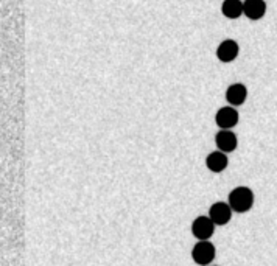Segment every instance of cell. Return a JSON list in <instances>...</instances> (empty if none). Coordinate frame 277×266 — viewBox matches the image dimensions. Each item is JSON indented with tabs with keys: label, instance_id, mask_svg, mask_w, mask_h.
<instances>
[{
	"label": "cell",
	"instance_id": "cell-10",
	"mask_svg": "<svg viewBox=\"0 0 277 266\" xmlns=\"http://www.w3.org/2000/svg\"><path fill=\"white\" fill-rule=\"evenodd\" d=\"M246 96H248V90L243 84L240 83H235V84H231L227 90H226V100L231 106H240L246 101Z\"/></svg>",
	"mask_w": 277,
	"mask_h": 266
},
{
	"label": "cell",
	"instance_id": "cell-3",
	"mask_svg": "<svg viewBox=\"0 0 277 266\" xmlns=\"http://www.w3.org/2000/svg\"><path fill=\"white\" fill-rule=\"evenodd\" d=\"M191 233L198 241L209 240L215 232V224L209 216H196L191 222Z\"/></svg>",
	"mask_w": 277,
	"mask_h": 266
},
{
	"label": "cell",
	"instance_id": "cell-11",
	"mask_svg": "<svg viewBox=\"0 0 277 266\" xmlns=\"http://www.w3.org/2000/svg\"><path fill=\"white\" fill-rule=\"evenodd\" d=\"M221 11L227 19H237L243 14V2L241 0H224L221 5Z\"/></svg>",
	"mask_w": 277,
	"mask_h": 266
},
{
	"label": "cell",
	"instance_id": "cell-6",
	"mask_svg": "<svg viewBox=\"0 0 277 266\" xmlns=\"http://www.w3.org/2000/svg\"><path fill=\"white\" fill-rule=\"evenodd\" d=\"M215 143H217L220 151H223L226 154L232 153L237 148V135L232 133L231 129H221L215 135Z\"/></svg>",
	"mask_w": 277,
	"mask_h": 266
},
{
	"label": "cell",
	"instance_id": "cell-2",
	"mask_svg": "<svg viewBox=\"0 0 277 266\" xmlns=\"http://www.w3.org/2000/svg\"><path fill=\"white\" fill-rule=\"evenodd\" d=\"M217 255V249L215 246L209 241V240H202V241H198L193 249H191V258L196 265L199 266H207L213 262Z\"/></svg>",
	"mask_w": 277,
	"mask_h": 266
},
{
	"label": "cell",
	"instance_id": "cell-7",
	"mask_svg": "<svg viewBox=\"0 0 277 266\" xmlns=\"http://www.w3.org/2000/svg\"><path fill=\"white\" fill-rule=\"evenodd\" d=\"M266 13L265 0H244L243 2V14L251 20H259Z\"/></svg>",
	"mask_w": 277,
	"mask_h": 266
},
{
	"label": "cell",
	"instance_id": "cell-8",
	"mask_svg": "<svg viewBox=\"0 0 277 266\" xmlns=\"http://www.w3.org/2000/svg\"><path fill=\"white\" fill-rule=\"evenodd\" d=\"M227 164H229V159H227L226 153H223L220 149L210 153L207 156V159H206V165H207V168L212 173H221V171H224L227 168Z\"/></svg>",
	"mask_w": 277,
	"mask_h": 266
},
{
	"label": "cell",
	"instance_id": "cell-4",
	"mask_svg": "<svg viewBox=\"0 0 277 266\" xmlns=\"http://www.w3.org/2000/svg\"><path fill=\"white\" fill-rule=\"evenodd\" d=\"M209 218L213 221L215 226H224L231 221L232 218V209L227 202H223V201H218L215 202L210 210H209Z\"/></svg>",
	"mask_w": 277,
	"mask_h": 266
},
{
	"label": "cell",
	"instance_id": "cell-9",
	"mask_svg": "<svg viewBox=\"0 0 277 266\" xmlns=\"http://www.w3.org/2000/svg\"><path fill=\"white\" fill-rule=\"evenodd\" d=\"M238 56V44L232 39H226L217 48V58L223 62H231Z\"/></svg>",
	"mask_w": 277,
	"mask_h": 266
},
{
	"label": "cell",
	"instance_id": "cell-5",
	"mask_svg": "<svg viewBox=\"0 0 277 266\" xmlns=\"http://www.w3.org/2000/svg\"><path fill=\"white\" fill-rule=\"evenodd\" d=\"M215 122L221 129H231L238 123V112L232 106H224L217 112Z\"/></svg>",
	"mask_w": 277,
	"mask_h": 266
},
{
	"label": "cell",
	"instance_id": "cell-1",
	"mask_svg": "<svg viewBox=\"0 0 277 266\" xmlns=\"http://www.w3.org/2000/svg\"><path fill=\"white\" fill-rule=\"evenodd\" d=\"M227 204L231 206L232 212L246 213L254 206V193L249 187H237L229 193Z\"/></svg>",
	"mask_w": 277,
	"mask_h": 266
}]
</instances>
